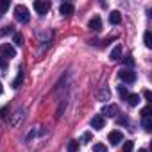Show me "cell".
Wrapping results in <instances>:
<instances>
[{"instance_id": "obj_1", "label": "cell", "mask_w": 152, "mask_h": 152, "mask_svg": "<svg viewBox=\"0 0 152 152\" xmlns=\"http://www.w3.org/2000/svg\"><path fill=\"white\" fill-rule=\"evenodd\" d=\"M15 18H16L18 22H22V23H27V22L31 20V15H29V9H27L25 6H22V4H18V6L15 7Z\"/></svg>"}, {"instance_id": "obj_2", "label": "cell", "mask_w": 152, "mask_h": 152, "mask_svg": "<svg viewBox=\"0 0 152 152\" xmlns=\"http://www.w3.org/2000/svg\"><path fill=\"white\" fill-rule=\"evenodd\" d=\"M23 116H25V109H23V107H18V109L11 115V118H9V125H11V127H18V125L22 124Z\"/></svg>"}, {"instance_id": "obj_3", "label": "cell", "mask_w": 152, "mask_h": 152, "mask_svg": "<svg viewBox=\"0 0 152 152\" xmlns=\"http://www.w3.org/2000/svg\"><path fill=\"white\" fill-rule=\"evenodd\" d=\"M118 77L124 81V83H129V84H132L134 81H136V72H132L131 68H122L120 70V73H118Z\"/></svg>"}, {"instance_id": "obj_4", "label": "cell", "mask_w": 152, "mask_h": 152, "mask_svg": "<svg viewBox=\"0 0 152 152\" xmlns=\"http://www.w3.org/2000/svg\"><path fill=\"white\" fill-rule=\"evenodd\" d=\"M0 56L11 59V57H15V56H16V50H15V47H13V45H9V43H2V45H0Z\"/></svg>"}, {"instance_id": "obj_5", "label": "cell", "mask_w": 152, "mask_h": 152, "mask_svg": "<svg viewBox=\"0 0 152 152\" xmlns=\"http://www.w3.org/2000/svg\"><path fill=\"white\" fill-rule=\"evenodd\" d=\"M34 9H36V13L38 15H47L48 13V9H50V2H45V0H36L34 2Z\"/></svg>"}, {"instance_id": "obj_6", "label": "cell", "mask_w": 152, "mask_h": 152, "mask_svg": "<svg viewBox=\"0 0 152 152\" xmlns=\"http://www.w3.org/2000/svg\"><path fill=\"white\" fill-rule=\"evenodd\" d=\"M104 125H106V118H104L102 115H95V116L91 118V127H93L95 131L104 129Z\"/></svg>"}, {"instance_id": "obj_7", "label": "cell", "mask_w": 152, "mask_h": 152, "mask_svg": "<svg viewBox=\"0 0 152 152\" xmlns=\"http://www.w3.org/2000/svg\"><path fill=\"white\" fill-rule=\"evenodd\" d=\"M116 113H118V107H116L115 104H107V106L102 107V116H109V118H113V116H116Z\"/></svg>"}, {"instance_id": "obj_8", "label": "cell", "mask_w": 152, "mask_h": 152, "mask_svg": "<svg viewBox=\"0 0 152 152\" xmlns=\"http://www.w3.org/2000/svg\"><path fill=\"white\" fill-rule=\"evenodd\" d=\"M107 140H109V143H111V145H118V143L124 140V134H122L120 131H111V132H109V136H107Z\"/></svg>"}, {"instance_id": "obj_9", "label": "cell", "mask_w": 152, "mask_h": 152, "mask_svg": "<svg viewBox=\"0 0 152 152\" xmlns=\"http://www.w3.org/2000/svg\"><path fill=\"white\" fill-rule=\"evenodd\" d=\"M88 27L91 29V31H95V32H99L100 29H102V20H100V16H93L90 22H88Z\"/></svg>"}, {"instance_id": "obj_10", "label": "cell", "mask_w": 152, "mask_h": 152, "mask_svg": "<svg viewBox=\"0 0 152 152\" xmlns=\"http://www.w3.org/2000/svg\"><path fill=\"white\" fill-rule=\"evenodd\" d=\"M59 13L63 15V16H70V15H73V4H61V7H59Z\"/></svg>"}, {"instance_id": "obj_11", "label": "cell", "mask_w": 152, "mask_h": 152, "mask_svg": "<svg viewBox=\"0 0 152 152\" xmlns=\"http://www.w3.org/2000/svg\"><path fill=\"white\" fill-rule=\"evenodd\" d=\"M122 57V45H116L111 52H109V59L111 61H118Z\"/></svg>"}, {"instance_id": "obj_12", "label": "cell", "mask_w": 152, "mask_h": 152, "mask_svg": "<svg viewBox=\"0 0 152 152\" xmlns=\"http://www.w3.org/2000/svg\"><path fill=\"white\" fill-rule=\"evenodd\" d=\"M120 22H122L120 13H118V11H111V13H109V23H111V25H118Z\"/></svg>"}, {"instance_id": "obj_13", "label": "cell", "mask_w": 152, "mask_h": 152, "mask_svg": "<svg viewBox=\"0 0 152 152\" xmlns=\"http://www.w3.org/2000/svg\"><path fill=\"white\" fill-rule=\"evenodd\" d=\"M140 100H141V99H140V95H138V93H129V97H127V102H129V106H132V107H134V106H138V104H140Z\"/></svg>"}, {"instance_id": "obj_14", "label": "cell", "mask_w": 152, "mask_h": 152, "mask_svg": "<svg viewBox=\"0 0 152 152\" xmlns=\"http://www.w3.org/2000/svg\"><path fill=\"white\" fill-rule=\"evenodd\" d=\"M22 81H23V68H20V70H18V77L13 81V88H20Z\"/></svg>"}, {"instance_id": "obj_15", "label": "cell", "mask_w": 152, "mask_h": 152, "mask_svg": "<svg viewBox=\"0 0 152 152\" xmlns=\"http://www.w3.org/2000/svg\"><path fill=\"white\" fill-rule=\"evenodd\" d=\"M143 41H145V47H147V48H152V36H150L148 31L143 34Z\"/></svg>"}, {"instance_id": "obj_16", "label": "cell", "mask_w": 152, "mask_h": 152, "mask_svg": "<svg viewBox=\"0 0 152 152\" xmlns=\"http://www.w3.org/2000/svg\"><path fill=\"white\" fill-rule=\"evenodd\" d=\"M66 150H68V152H77V150H79V143H77V141H75V140H72V141L68 143V147H66Z\"/></svg>"}, {"instance_id": "obj_17", "label": "cell", "mask_w": 152, "mask_h": 152, "mask_svg": "<svg viewBox=\"0 0 152 152\" xmlns=\"http://www.w3.org/2000/svg\"><path fill=\"white\" fill-rule=\"evenodd\" d=\"M13 41H15L16 45L22 47V45H23V36H22L20 32H15V34H13Z\"/></svg>"}, {"instance_id": "obj_18", "label": "cell", "mask_w": 152, "mask_h": 152, "mask_svg": "<svg viewBox=\"0 0 152 152\" xmlns=\"http://www.w3.org/2000/svg\"><path fill=\"white\" fill-rule=\"evenodd\" d=\"M15 34V27L13 25H6V27H2V31H0V34H2V36H6V34Z\"/></svg>"}, {"instance_id": "obj_19", "label": "cell", "mask_w": 152, "mask_h": 152, "mask_svg": "<svg viewBox=\"0 0 152 152\" xmlns=\"http://www.w3.org/2000/svg\"><path fill=\"white\" fill-rule=\"evenodd\" d=\"M118 95H120L124 100H127V97H129V91H127V88H124V86H118Z\"/></svg>"}, {"instance_id": "obj_20", "label": "cell", "mask_w": 152, "mask_h": 152, "mask_svg": "<svg viewBox=\"0 0 152 152\" xmlns=\"http://www.w3.org/2000/svg\"><path fill=\"white\" fill-rule=\"evenodd\" d=\"M109 97H111V93H109V90L106 88V90H102L100 93H99V99L100 100H109Z\"/></svg>"}, {"instance_id": "obj_21", "label": "cell", "mask_w": 152, "mask_h": 152, "mask_svg": "<svg viewBox=\"0 0 152 152\" xmlns=\"http://www.w3.org/2000/svg\"><path fill=\"white\" fill-rule=\"evenodd\" d=\"M143 129L145 131H152V120H150V116L143 118Z\"/></svg>"}, {"instance_id": "obj_22", "label": "cell", "mask_w": 152, "mask_h": 152, "mask_svg": "<svg viewBox=\"0 0 152 152\" xmlns=\"http://www.w3.org/2000/svg\"><path fill=\"white\" fill-rule=\"evenodd\" d=\"M132 148H134V143L129 140V141H125V143H124V148H122V152H132Z\"/></svg>"}, {"instance_id": "obj_23", "label": "cell", "mask_w": 152, "mask_h": 152, "mask_svg": "<svg viewBox=\"0 0 152 152\" xmlns=\"http://www.w3.org/2000/svg\"><path fill=\"white\" fill-rule=\"evenodd\" d=\"M93 150H95V152H107V148H106L104 143H95V145H93Z\"/></svg>"}, {"instance_id": "obj_24", "label": "cell", "mask_w": 152, "mask_h": 152, "mask_svg": "<svg viewBox=\"0 0 152 152\" xmlns=\"http://www.w3.org/2000/svg\"><path fill=\"white\" fill-rule=\"evenodd\" d=\"M7 9H9V0H2V2H0V11L6 13Z\"/></svg>"}, {"instance_id": "obj_25", "label": "cell", "mask_w": 152, "mask_h": 152, "mask_svg": "<svg viewBox=\"0 0 152 152\" xmlns=\"http://www.w3.org/2000/svg\"><path fill=\"white\" fill-rule=\"evenodd\" d=\"M124 63H125L127 66H132V64H134V59H132V56H125V57H124Z\"/></svg>"}, {"instance_id": "obj_26", "label": "cell", "mask_w": 152, "mask_h": 152, "mask_svg": "<svg viewBox=\"0 0 152 152\" xmlns=\"http://www.w3.org/2000/svg\"><path fill=\"white\" fill-rule=\"evenodd\" d=\"M38 132H39V131H38V129H36V127H34V129H32V131H31V132H29V134H27V138H25V140H27V141H29V140H32V138H34V136H36V134H38Z\"/></svg>"}, {"instance_id": "obj_27", "label": "cell", "mask_w": 152, "mask_h": 152, "mask_svg": "<svg viewBox=\"0 0 152 152\" xmlns=\"http://www.w3.org/2000/svg\"><path fill=\"white\" fill-rule=\"evenodd\" d=\"M0 68H2V70L7 68V61H6V57H2V56H0Z\"/></svg>"}, {"instance_id": "obj_28", "label": "cell", "mask_w": 152, "mask_h": 152, "mask_svg": "<svg viewBox=\"0 0 152 152\" xmlns=\"http://www.w3.org/2000/svg\"><path fill=\"white\" fill-rule=\"evenodd\" d=\"M148 115H150V107L147 106V107H143V109H141V116H143V118H147Z\"/></svg>"}, {"instance_id": "obj_29", "label": "cell", "mask_w": 152, "mask_h": 152, "mask_svg": "<svg viewBox=\"0 0 152 152\" xmlns=\"http://www.w3.org/2000/svg\"><path fill=\"white\" fill-rule=\"evenodd\" d=\"M143 97H145V99H147V100L150 102V99H152V93H150L148 90H145V91H143Z\"/></svg>"}, {"instance_id": "obj_30", "label": "cell", "mask_w": 152, "mask_h": 152, "mask_svg": "<svg viewBox=\"0 0 152 152\" xmlns=\"http://www.w3.org/2000/svg\"><path fill=\"white\" fill-rule=\"evenodd\" d=\"M90 140H91V134H90V132H86V134L83 136V141H90Z\"/></svg>"}, {"instance_id": "obj_31", "label": "cell", "mask_w": 152, "mask_h": 152, "mask_svg": "<svg viewBox=\"0 0 152 152\" xmlns=\"http://www.w3.org/2000/svg\"><path fill=\"white\" fill-rule=\"evenodd\" d=\"M118 124H122V125H127V124H129V122H127V120H125V118H120V120H118Z\"/></svg>"}, {"instance_id": "obj_32", "label": "cell", "mask_w": 152, "mask_h": 152, "mask_svg": "<svg viewBox=\"0 0 152 152\" xmlns=\"http://www.w3.org/2000/svg\"><path fill=\"white\" fill-rule=\"evenodd\" d=\"M2 91H4V88H2V83H0V95H2Z\"/></svg>"}, {"instance_id": "obj_33", "label": "cell", "mask_w": 152, "mask_h": 152, "mask_svg": "<svg viewBox=\"0 0 152 152\" xmlns=\"http://www.w3.org/2000/svg\"><path fill=\"white\" fill-rule=\"evenodd\" d=\"M138 152H148V150H145V148H141V150H138Z\"/></svg>"}, {"instance_id": "obj_34", "label": "cell", "mask_w": 152, "mask_h": 152, "mask_svg": "<svg viewBox=\"0 0 152 152\" xmlns=\"http://www.w3.org/2000/svg\"><path fill=\"white\" fill-rule=\"evenodd\" d=\"M2 15H4V13H2V11H0V18H2Z\"/></svg>"}]
</instances>
